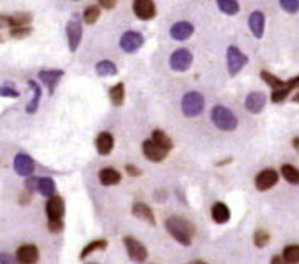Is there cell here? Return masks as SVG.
<instances>
[{
  "label": "cell",
  "instance_id": "4fadbf2b",
  "mask_svg": "<svg viewBox=\"0 0 299 264\" xmlns=\"http://www.w3.org/2000/svg\"><path fill=\"white\" fill-rule=\"evenodd\" d=\"M63 76H64V71H61V69H51V71H40L38 72V79L48 87L49 95L55 94L56 87H58V84H60Z\"/></svg>",
  "mask_w": 299,
  "mask_h": 264
},
{
  "label": "cell",
  "instance_id": "d6a6232c",
  "mask_svg": "<svg viewBox=\"0 0 299 264\" xmlns=\"http://www.w3.org/2000/svg\"><path fill=\"white\" fill-rule=\"evenodd\" d=\"M100 17V9L97 5H89L83 13V18L87 25H94Z\"/></svg>",
  "mask_w": 299,
  "mask_h": 264
},
{
  "label": "cell",
  "instance_id": "e575fe53",
  "mask_svg": "<svg viewBox=\"0 0 299 264\" xmlns=\"http://www.w3.org/2000/svg\"><path fill=\"white\" fill-rule=\"evenodd\" d=\"M260 76H261V79H263V82H266L271 89L275 91V89H278V87H281L284 82L281 79H278L276 76H273L271 72H268V71H261L260 72Z\"/></svg>",
  "mask_w": 299,
  "mask_h": 264
},
{
  "label": "cell",
  "instance_id": "7402d4cb",
  "mask_svg": "<svg viewBox=\"0 0 299 264\" xmlns=\"http://www.w3.org/2000/svg\"><path fill=\"white\" fill-rule=\"evenodd\" d=\"M96 146H97L99 155H102V156L111 155L114 150V136L111 133H107V131H102V133H99L97 140H96Z\"/></svg>",
  "mask_w": 299,
  "mask_h": 264
},
{
  "label": "cell",
  "instance_id": "8fae6325",
  "mask_svg": "<svg viewBox=\"0 0 299 264\" xmlns=\"http://www.w3.org/2000/svg\"><path fill=\"white\" fill-rule=\"evenodd\" d=\"M278 179H280L278 172H276L275 169H265L255 178V187L261 190V192H265V190H269L271 187H275Z\"/></svg>",
  "mask_w": 299,
  "mask_h": 264
},
{
  "label": "cell",
  "instance_id": "30bf717a",
  "mask_svg": "<svg viewBox=\"0 0 299 264\" xmlns=\"http://www.w3.org/2000/svg\"><path fill=\"white\" fill-rule=\"evenodd\" d=\"M13 169L21 178H28V175H32L35 172V161L32 156L25 155V153H20L13 159Z\"/></svg>",
  "mask_w": 299,
  "mask_h": 264
},
{
  "label": "cell",
  "instance_id": "e0dca14e",
  "mask_svg": "<svg viewBox=\"0 0 299 264\" xmlns=\"http://www.w3.org/2000/svg\"><path fill=\"white\" fill-rule=\"evenodd\" d=\"M40 258V251L35 245H21L17 249V261L23 264H33Z\"/></svg>",
  "mask_w": 299,
  "mask_h": 264
},
{
  "label": "cell",
  "instance_id": "681fc988",
  "mask_svg": "<svg viewBox=\"0 0 299 264\" xmlns=\"http://www.w3.org/2000/svg\"><path fill=\"white\" fill-rule=\"evenodd\" d=\"M232 159H224V161H221V163H219L217 166H224V164H227V163H230Z\"/></svg>",
  "mask_w": 299,
  "mask_h": 264
},
{
  "label": "cell",
  "instance_id": "5bb4252c",
  "mask_svg": "<svg viewBox=\"0 0 299 264\" xmlns=\"http://www.w3.org/2000/svg\"><path fill=\"white\" fill-rule=\"evenodd\" d=\"M64 212H66V207H64V200L60 195L48 197V202H46L48 220H60L64 217Z\"/></svg>",
  "mask_w": 299,
  "mask_h": 264
},
{
  "label": "cell",
  "instance_id": "603a6c76",
  "mask_svg": "<svg viewBox=\"0 0 299 264\" xmlns=\"http://www.w3.org/2000/svg\"><path fill=\"white\" fill-rule=\"evenodd\" d=\"M210 215H212L214 218V222L219 223V225H224V223H227L229 220H230V210L229 207L225 203L222 202H215L212 205V209H210Z\"/></svg>",
  "mask_w": 299,
  "mask_h": 264
},
{
  "label": "cell",
  "instance_id": "2e32d148",
  "mask_svg": "<svg viewBox=\"0 0 299 264\" xmlns=\"http://www.w3.org/2000/svg\"><path fill=\"white\" fill-rule=\"evenodd\" d=\"M194 33V26L189 23V21H178V23H174L170 30V35L173 40L176 41H184V40H189Z\"/></svg>",
  "mask_w": 299,
  "mask_h": 264
},
{
  "label": "cell",
  "instance_id": "4dcf8cb0",
  "mask_svg": "<svg viewBox=\"0 0 299 264\" xmlns=\"http://www.w3.org/2000/svg\"><path fill=\"white\" fill-rule=\"evenodd\" d=\"M30 21H32V13L20 12V13H15V15L10 17V28L26 26V25H30Z\"/></svg>",
  "mask_w": 299,
  "mask_h": 264
},
{
  "label": "cell",
  "instance_id": "277c9868",
  "mask_svg": "<svg viewBox=\"0 0 299 264\" xmlns=\"http://www.w3.org/2000/svg\"><path fill=\"white\" fill-rule=\"evenodd\" d=\"M66 36H68V45L71 53H76L79 45H81L83 40V25H81V18L79 15H72L71 20L66 25Z\"/></svg>",
  "mask_w": 299,
  "mask_h": 264
},
{
  "label": "cell",
  "instance_id": "ac0fdd59",
  "mask_svg": "<svg viewBox=\"0 0 299 264\" xmlns=\"http://www.w3.org/2000/svg\"><path fill=\"white\" fill-rule=\"evenodd\" d=\"M296 87H299V76L293 77L291 80H288V82H284L281 87H278V89H275L273 94H271V100L275 102V104H280V102H283L284 99H286L289 95V92L293 89H296Z\"/></svg>",
  "mask_w": 299,
  "mask_h": 264
},
{
  "label": "cell",
  "instance_id": "1f68e13d",
  "mask_svg": "<svg viewBox=\"0 0 299 264\" xmlns=\"http://www.w3.org/2000/svg\"><path fill=\"white\" fill-rule=\"evenodd\" d=\"M151 138H153V140H155L158 144H161L163 148H166L168 151H171V150H173V140L165 133V131H161V130H155V131H153Z\"/></svg>",
  "mask_w": 299,
  "mask_h": 264
},
{
  "label": "cell",
  "instance_id": "7dc6e473",
  "mask_svg": "<svg viewBox=\"0 0 299 264\" xmlns=\"http://www.w3.org/2000/svg\"><path fill=\"white\" fill-rule=\"evenodd\" d=\"M293 146H294V148L297 150V153H299V138H294V140H293Z\"/></svg>",
  "mask_w": 299,
  "mask_h": 264
},
{
  "label": "cell",
  "instance_id": "9c48e42d",
  "mask_svg": "<svg viewBox=\"0 0 299 264\" xmlns=\"http://www.w3.org/2000/svg\"><path fill=\"white\" fill-rule=\"evenodd\" d=\"M143 35L138 32H125L120 38V48L125 53H135L143 46Z\"/></svg>",
  "mask_w": 299,
  "mask_h": 264
},
{
  "label": "cell",
  "instance_id": "d590c367",
  "mask_svg": "<svg viewBox=\"0 0 299 264\" xmlns=\"http://www.w3.org/2000/svg\"><path fill=\"white\" fill-rule=\"evenodd\" d=\"M32 35V28L30 26H15L10 30V36L15 40H21V38H26V36Z\"/></svg>",
  "mask_w": 299,
  "mask_h": 264
},
{
  "label": "cell",
  "instance_id": "5b68a950",
  "mask_svg": "<svg viewBox=\"0 0 299 264\" xmlns=\"http://www.w3.org/2000/svg\"><path fill=\"white\" fill-rule=\"evenodd\" d=\"M247 64H249V57H247L237 46H229V49H227V68H229V74L232 77L237 76Z\"/></svg>",
  "mask_w": 299,
  "mask_h": 264
},
{
  "label": "cell",
  "instance_id": "ee69618b",
  "mask_svg": "<svg viewBox=\"0 0 299 264\" xmlns=\"http://www.w3.org/2000/svg\"><path fill=\"white\" fill-rule=\"evenodd\" d=\"M12 262H15V259H13L10 254H7V253L0 254V264H12Z\"/></svg>",
  "mask_w": 299,
  "mask_h": 264
},
{
  "label": "cell",
  "instance_id": "c3c4849f",
  "mask_svg": "<svg viewBox=\"0 0 299 264\" xmlns=\"http://www.w3.org/2000/svg\"><path fill=\"white\" fill-rule=\"evenodd\" d=\"M271 262H273V264H276V262H283V261H281V258H280V256H273Z\"/></svg>",
  "mask_w": 299,
  "mask_h": 264
},
{
  "label": "cell",
  "instance_id": "d6986e66",
  "mask_svg": "<svg viewBox=\"0 0 299 264\" xmlns=\"http://www.w3.org/2000/svg\"><path fill=\"white\" fill-rule=\"evenodd\" d=\"M249 26H250V32L253 33L255 38H261L263 36V32H265V15L263 12H253L252 15L249 17Z\"/></svg>",
  "mask_w": 299,
  "mask_h": 264
},
{
  "label": "cell",
  "instance_id": "6da1fadb",
  "mask_svg": "<svg viewBox=\"0 0 299 264\" xmlns=\"http://www.w3.org/2000/svg\"><path fill=\"white\" fill-rule=\"evenodd\" d=\"M166 230L168 233L171 234V237L181 243L183 246H189L193 243V237H194V225L189 222V220L183 218V217H178V215H173L166 220Z\"/></svg>",
  "mask_w": 299,
  "mask_h": 264
},
{
  "label": "cell",
  "instance_id": "bcb514c9",
  "mask_svg": "<svg viewBox=\"0 0 299 264\" xmlns=\"http://www.w3.org/2000/svg\"><path fill=\"white\" fill-rule=\"evenodd\" d=\"M0 26H10V17H0Z\"/></svg>",
  "mask_w": 299,
  "mask_h": 264
},
{
  "label": "cell",
  "instance_id": "3957f363",
  "mask_svg": "<svg viewBox=\"0 0 299 264\" xmlns=\"http://www.w3.org/2000/svg\"><path fill=\"white\" fill-rule=\"evenodd\" d=\"M204 107H206V100L199 92H187L181 102V110L186 116H198L202 113Z\"/></svg>",
  "mask_w": 299,
  "mask_h": 264
},
{
  "label": "cell",
  "instance_id": "4316f807",
  "mask_svg": "<svg viewBox=\"0 0 299 264\" xmlns=\"http://www.w3.org/2000/svg\"><path fill=\"white\" fill-rule=\"evenodd\" d=\"M217 7L225 15H237L240 12V5L237 0H217Z\"/></svg>",
  "mask_w": 299,
  "mask_h": 264
},
{
  "label": "cell",
  "instance_id": "7bdbcfd3",
  "mask_svg": "<svg viewBox=\"0 0 299 264\" xmlns=\"http://www.w3.org/2000/svg\"><path fill=\"white\" fill-rule=\"evenodd\" d=\"M125 169H127V174H128V175H133V178H137V175H142V171L138 169L137 166L127 164V166H125Z\"/></svg>",
  "mask_w": 299,
  "mask_h": 264
},
{
  "label": "cell",
  "instance_id": "44dd1931",
  "mask_svg": "<svg viewBox=\"0 0 299 264\" xmlns=\"http://www.w3.org/2000/svg\"><path fill=\"white\" fill-rule=\"evenodd\" d=\"M99 181L102 186H117V184H120L122 175L119 171L114 169V167H104V169H100L99 172Z\"/></svg>",
  "mask_w": 299,
  "mask_h": 264
},
{
  "label": "cell",
  "instance_id": "f907efd6",
  "mask_svg": "<svg viewBox=\"0 0 299 264\" xmlns=\"http://www.w3.org/2000/svg\"><path fill=\"white\" fill-rule=\"evenodd\" d=\"M293 102H294V104H299V92L294 95V97H293Z\"/></svg>",
  "mask_w": 299,
  "mask_h": 264
},
{
  "label": "cell",
  "instance_id": "8992f818",
  "mask_svg": "<svg viewBox=\"0 0 299 264\" xmlns=\"http://www.w3.org/2000/svg\"><path fill=\"white\" fill-rule=\"evenodd\" d=\"M191 64H193V54L186 48H179L170 56V68L173 71L184 72L191 68Z\"/></svg>",
  "mask_w": 299,
  "mask_h": 264
},
{
  "label": "cell",
  "instance_id": "ffe728a7",
  "mask_svg": "<svg viewBox=\"0 0 299 264\" xmlns=\"http://www.w3.org/2000/svg\"><path fill=\"white\" fill-rule=\"evenodd\" d=\"M132 214L133 217H137L138 220H142V222H147L150 225H155V215H153V210L148 207L147 203H143V202H137L133 203V207H132Z\"/></svg>",
  "mask_w": 299,
  "mask_h": 264
},
{
  "label": "cell",
  "instance_id": "d4e9b609",
  "mask_svg": "<svg viewBox=\"0 0 299 264\" xmlns=\"http://www.w3.org/2000/svg\"><path fill=\"white\" fill-rule=\"evenodd\" d=\"M96 72L100 76V77H112V76H117V66L112 63V61H99L96 64Z\"/></svg>",
  "mask_w": 299,
  "mask_h": 264
},
{
  "label": "cell",
  "instance_id": "836d02e7",
  "mask_svg": "<svg viewBox=\"0 0 299 264\" xmlns=\"http://www.w3.org/2000/svg\"><path fill=\"white\" fill-rule=\"evenodd\" d=\"M283 258L286 262H299V245H289L284 248Z\"/></svg>",
  "mask_w": 299,
  "mask_h": 264
},
{
  "label": "cell",
  "instance_id": "8d00e7d4",
  "mask_svg": "<svg viewBox=\"0 0 299 264\" xmlns=\"http://www.w3.org/2000/svg\"><path fill=\"white\" fill-rule=\"evenodd\" d=\"M253 241H255V246L263 248L269 243V234L265 230H257V233H255V237H253Z\"/></svg>",
  "mask_w": 299,
  "mask_h": 264
},
{
  "label": "cell",
  "instance_id": "b9f144b4",
  "mask_svg": "<svg viewBox=\"0 0 299 264\" xmlns=\"http://www.w3.org/2000/svg\"><path fill=\"white\" fill-rule=\"evenodd\" d=\"M99 4L102 9H105V10H112L114 7L117 5V0H99Z\"/></svg>",
  "mask_w": 299,
  "mask_h": 264
},
{
  "label": "cell",
  "instance_id": "f6af8a7d",
  "mask_svg": "<svg viewBox=\"0 0 299 264\" xmlns=\"http://www.w3.org/2000/svg\"><path fill=\"white\" fill-rule=\"evenodd\" d=\"M32 194H33V192H28V194H21V195H23V197H21V199H20V203H21V205H25L26 202H30V200H32Z\"/></svg>",
  "mask_w": 299,
  "mask_h": 264
},
{
  "label": "cell",
  "instance_id": "60d3db41",
  "mask_svg": "<svg viewBox=\"0 0 299 264\" xmlns=\"http://www.w3.org/2000/svg\"><path fill=\"white\" fill-rule=\"evenodd\" d=\"M0 97H10V99H17L20 97V92L12 89V87H0Z\"/></svg>",
  "mask_w": 299,
  "mask_h": 264
},
{
  "label": "cell",
  "instance_id": "52a82bcc",
  "mask_svg": "<svg viewBox=\"0 0 299 264\" xmlns=\"http://www.w3.org/2000/svg\"><path fill=\"white\" fill-rule=\"evenodd\" d=\"M142 150H143L145 158L153 161V163H161V161H165V158L168 156V153H170L166 148H163L161 144H158L153 138L143 141Z\"/></svg>",
  "mask_w": 299,
  "mask_h": 264
},
{
  "label": "cell",
  "instance_id": "7c38bea8",
  "mask_svg": "<svg viewBox=\"0 0 299 264\" xmlns=\"http://www.w3.org/2000/svg\"><path fill=\"white\" fill-rule=\"evenodd\" d=\"M133 12L140 20H151L156 15V7L153 0H133Z\"/></svg>",
  "mask_w": 299,
  "mask_h": 264
},
{
  "label": "cell",
  "instance_id": "83f0119b",
  "mask_svg": "<svg viewBox=\"0 0 299 264\" xmlns=\"http://www.w3.org/2000/svg\"><path fill=\"white\" fill-rule=\"evenodd\" d=\"M55 190H56V186H55V181L51 178H40L38 181V192L45 197H51L55 195Z\"/></svg>",
  "mask_w": 299,
  "mask_h": 264
},
{
  "label": "cell",
  "instance_id": "ba28073f",
  "mask_svg": "<svg viewBox=\"0 0 299 264\" xmlns=\"http://www.w3.org/2000/svg\"><path fill=\"white\" fill-rule=\"evenodd\" d=\"M123 245H125V248H127V253L130 256V259H133L137 262L147 261L148 251H147V248H145L138 240H135L132 237H125V238H123Z\"/></svg>",
  "mask_w": 299,
  "mask_h": 264
},
{
  "label": "cell",
  "instance_id": "484cf974",
  "mask_svg": "<svg viewBox=\"0 0 299 264\" xmlns=\"http://www.w3.org/2000/svg\"><path fill=\"white\" fill-rule=\"evenodd\" d=\"M28 85L33 89V99L30 104L26 105V112L28 113H35L36 110H38V105H40V100H41V87L35 82V80H28Z\"/></svg>",
  "mask_w": 299,
  "mask_h": 264
},
{
  "label": "cell",
  "instance_id": "ab89813d",
  "mask_svg": "<svg viewBox=\"0 0 299 264\" xmlns=\"http://www.w3.org/2000/svg\"><path fill=\"white\" fill-rule=\"evenodd\" d=\"M38 181L40 178H32V175H28L25 181V189L28 192H38Z\"/></svg>",
  "mask_w": 299,
  "mask_h": 264
},
{
  "label": "cell",
  "instance_id": "9a60e30c",
  "mask_svg": "<svg viewBox=\"0 0 299 264\" xmlns=\"http://www.w3.org/2000/svg\"><path fill=\"white\" fill-rule=\"evenodd\" d=\"M265 104H266V95L263 92H252L245 99V108L255 115L260 113L265 108Z\"/></svg>",
  "mask_w": 299,
  "mask_h": 264
},
{
  "label": "cell",
  "instance_id": "f546056e",
  "mask_svg": "<svg viewBox=\"0 0 299 264\" xmlns=\"http://www.w3.org/2000/svg\"><path fill=\"white\" fill-rule=\"evenodd\" d=\"M105 248H107V241L105 240H96V241H92V243H89V245H87L83 249L81 254H79V258L86 259L91 253H94V251H102V249H105Z\"/></svg>",
  "mask_w": 299,
  "mask_h": 264
},
{
  "label": "cell",
  "instance_id": "cb8c5ba5",
  "mask_svg": "<svg viewBox=\"0 0 299 264\" xmlns=\"http://www.w3.org/2000/svg\"><path fill=\"white\" fill-rule=\"evenodd\" d=\"M108 97H111V102L115 107H120L123 104V100H125V85H123V82L115 84L108 91Z\"/></svg>",
  "mask_w": 299,
  "mask_h": 264
},
{
  "label": "cell",
  "instance_id": "7a4b0ae2",
  "mask_svg": "<svg viewBox=\"0 0 299 264\" xmlns=\"http://www.w3.org/2000/svg\"><path fill=\"white\" fill-rule=\"evenodd\" d=\"M212 122L214 125L222 131H233L237 128V116L233 115V112L230 108L224 107V105H215L212 108Z\"/></svg>",
  "mask_w": 299,
  "mask_h": 264
},
{
  "label": "cell",
  "instance_id": "f1b7e54d",
  "mask_svg": "<svg viewBox=\"0 0 299 264\" xmlns=\"http://www.w3.org/2000/svg\"><path fill=\"white\" fill-rule=\"evenodd\" d=\"M281 174H283V178L289 182V184H294V186L299 184V169L297 167L291 166V164H284L281 167Z\"/></svg>",
  "mask_w": 299,
  "mask_h": 264
},
{
  "label": "cell",
  "instance_id": "f35d334b",
  "mask_svg": "<svg viewBox=\"0 0 299 264\" xmlns=\"http://www.w3.org/2000/svg\"><path fill=\"white\" fill-rule=\"evenodd\" d=\"M63 228H64V222H63V218H60V220H48V230L51 231V233H61L63 231Z\"/></svg>",
  "mask_w": 299,
  "mask_h": 264
},
{
  "label": "cell",
  "instance_id": "74e56055",
  "mask_svg": "<svg viewBox=\"0 0 299 264\" xmlns=\"http://www.w3.org/2000/svg\"><path fill=\"white\" fill-rule=\"evenodd\" d=\"M284 12L288 13H296L299 10V0H280Z\"/></svg>",
  "mask_w": 299,
  "mask_h": 264
}]
</instances>
